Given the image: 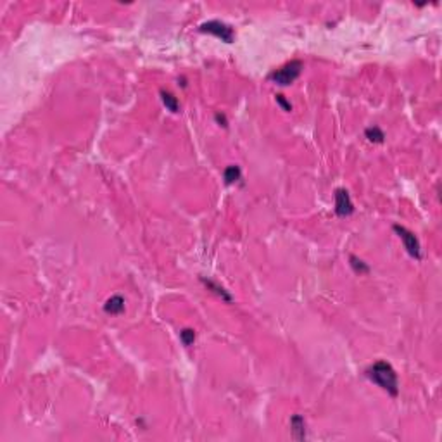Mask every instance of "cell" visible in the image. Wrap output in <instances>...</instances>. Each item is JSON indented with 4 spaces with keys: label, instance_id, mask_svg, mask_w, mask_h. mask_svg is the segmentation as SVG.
Segmentation results:
<instances>
[{
    "label": "cell",
    "instance_id": "obj_1",
    "mask_svg": "<svg viewBox=\"0 0 442 442\" xmlns=\"http://www.w3.org/2000/svg\"><path fill=\"white\" fill-rule=\"evenodd\" d=\"M364 375L368 377L370 382L379 385L380 389H383L392 397H396L397 394H399V382H397L396 370H394L392 364L387 363V361H383V359L375 361L372 366L366 368Z\"/></svg>",
    "mask_w": 442,
    "mask_h": 442
},
{
    "label": "cell",
    "instance_id": "obj_2",
    "mask_svg": "<svg viewBox=\"0 0 442 442\" xmlns=\"http://www.w3.org/2000/svg\"><path fill=\"white\" fill-rule=\"evenodd\" d=\"M301 71H302V62L295 59V60H290V62L283 64V66H280L278 69L271 71L268 80L273 83H276V85L287 87V85H292V83L301 76Z\"/></svg>",
    "mask_w": 442,
    "mask_h": 442
},
{
    "label": "cell",
    "instance_id": "obj_3",
    "mask_svg": "<svg viewBox=\"0 0 442 442\" xmlns=\"http://www.w3.org/2000/svg\"><path fill=\"white\" fill-rule=\"evenodd\" d=\"M199 31H201V33H209V35H214L216 38H219L221 42H225V43H232V42H234V38H235L234 28H232L230 25H227V23L218 21V19H214V21L202 23V25L199 26Z\"/></svg>",
    "mask_w": 442,
    "mask_h": 442
},
{
    "label": "cell",
    "instance_id": "obj_4",
    "mask_svg": "<svg viewBox=\"0 0 442 442\" xmlns=\"http://www.w3.org/2000/svg\"><path fill=\"white\" fill-rule=\"evenodd\" d=\"M392 228H394V232L399 235L401 240H403L404 249L408 251V254L414 259H421V245H420V240L416 238V235H414L413 232L408 230V228L401 227V225H394Z\"/></svg>",
    "mask_w": 442,
    "mask_h": 442
},
{
    "label": "cell",
    "instance_id": "obj_5",
    "mask_svg": "<svg viewBox=\"0 0 442 442\" xmlns=\"http://www.w3.org/2000/svg\"><path fill=\"white\" fill-rule=\"evenodd\" d=\"M335 214L340 218H346L354 212V204L351 201V195L346 188H337L335 190Z\"/></svg>",
    "mask_w": 442,
    "mask_h": 442
},
{
    "label": "cell",
    "instance_id": "obj_6",
    "mask_svg": "<svg viewBox=\"0 0 442 442\" xmlns=\"http://www.w3.org/2000/svg\"><path fill=\"white\" fill-rule=\"evenodd\" d=\"M290 432L295 441H306V421L301 414H294L290 418Z\"/></svg>",
    "mask_w": 442,
    "mask_h": 442
},
{
    "label": "cell",
    "instance_id": "obj_7",
    "mask_svg": "<svg viewBox=\"0 0 442 442\" xmlns=\"http://www.w3.org/2000/svg\"><path fill=\"white\" fill-rule=\"evenodd\" d=\"M104 311L107 315H121L124 311V299L121 295H113L104 304Z\"/></svg>",
    "mask_w": 442,
    "mask_h": 442
},
{
    "label": "cell",
    "instance_id": "obj_8",
    "mask_svg": "<svg viewBox=\"0 0 442 442\" xmlns=\"http://www.w3.org/2000/svg\"><path fill=\"white\" fill-rule=\"evenodd\" d=\"M201 282L204 283V285L207 287L209 290H212V292H214L216 295H219V297L223 299V301L232 302V295H230V294H228L227 290H225L221 285H218V283L212 282V280H209V278H204V276H201Z\"/></svg>",
    "mask_w": 442,
    "mask_h": 442
},
{
    "label": "cell",
    "instance_id": "obj_9",
    "mask_svg": "<svg viewBox=\"0 0 442 442\" xmlns=\"http://www.w3.org/2000/svg\"><path fill=\"white\" fill-rule=\"evenodd\" d=\"M161 100H163L164 107H166L168 111H171V113H178V111H180V102H178V99L171 92L161 90Z\"/></svg>",
    "mask_w": 442,
    "mask_h": 442
},
{
    "label": "cell",
    "instance_id": "obj_10",
    "mask_svg": "<svg viewBox=\"0 0 442 442\" xmlns=\"http://www.w3.org/2000/svg\"><path fill=\"white\" fill-rule=\"evenodd\" d=\"M223 178H225V183H227V185H232V183H235V181H238L242 178L240 168H238L237 164L227 166V168H225V171H223Z\"/></svg>",
    "mask_w": 442,
    "mask_h": 442
},
{
    "label": "cell",
    "instance_id": "obj_11",
    "mask_svg": "<svg viewBox=\"0 0 442 442\" xmlns=\"http://www.w3.org/2000/svg\"><path fill=\"white\" fill-rule=\"evenodd\" d=\"M364 135H366L368 140L373 142V144H382L383 138H385V133H383L379 126H375V124L370 126V128H366V130H364Z\"/></svg>",
    "mask_w": 442,
    "mask_h": 442
},
{
    "label": "cell",
    "instance_id": "obj_12",
    "mask_svg": "<svg viewBox=\"0 0 442 442\" xmlns=\"http://www.w3.org/2000/svg\"><path fill=\"white\" fill-rule=\"evenodd\" d=\"M349 261H351V268H353L356 273H359V275L370 273V266H368L363 259L357 258V256H349Z\"/></svg>",
    "mask_w": 442,
    "mask_h": 442
},
{
    "label": "cell",
    "instance_id": "obj_13",
    "mask_svg": "<svg viewBox=\"0 0 442 442\" xmlns=\"http://www.w3.org/2000/svg\"><path fill=\"white\" fill-rule=\"evenodd\" d=\"M195 330L194 328H183L180 332V340H181V344H183L185 347H190L192 344L195 342Z\"/></svg>",
    "mask_w": 442,
    "mask_h": 442
},
{
    "label": "cell",
    "instance_id": "obj_14",
    "mask_svg": "<svg viewBox=\"0 0 442 442\" xmlns=\"http://www.w3.org/2000/svg\"><path fill=\"white\" fill-rule=\"evenodd\" d=\"M275 99H276V104H278V106H282L283 111H287V113H290V111H292V104H290L289 100H287L285 97L282 95V93H276Z\"/></svg>",
    "mask_w": 442,
    "mask_h": 442
},
{
    "label": "cell",
    "instance_id": "obj_15",
    "mask_svg": "<svg viewBox=\"0 0 442 442\" xmlns=\"http://www.w3.org/2000/svg\"><path fill=\"white\" fill-rule=\"evenodd\" d=\"M214 119H216V123L219 124V126H223V128H227L228 126V121H227V116H225V114H216L214 116Z\"/></svg>",
    "mask_w": 442,
    "mask_h": 442
}]
</instances>
